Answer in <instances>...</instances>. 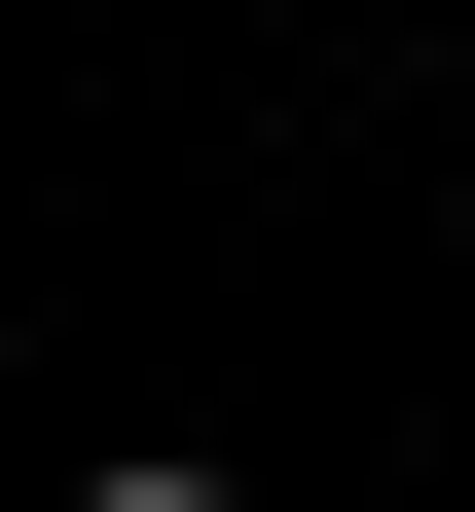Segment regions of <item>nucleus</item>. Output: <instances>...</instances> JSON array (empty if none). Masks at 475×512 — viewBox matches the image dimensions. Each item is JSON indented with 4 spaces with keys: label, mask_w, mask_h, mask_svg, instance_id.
Here are the masks:
<instances>
[{
    "label": "nucleus",
    "mask_w": 475,
    "mask_h": 512,
    "mask_svg": "<svg viewBox=\"0 0 475 512\" xmlns=\"http://www.w3.org/2000/svg\"><path fill=\"white\" fill-rule=\"evenodd\" d=\"M110 512H256V476H110Z\"/></svg>",
    "instance_id": "1"
}]
</instances>
